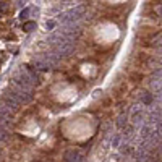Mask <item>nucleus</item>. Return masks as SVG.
Here are the masks:
<instances>
[{"mask_svg":"<svg viewBox=\"0 0 162 162\" xmlns=\"http://www.w3.org/2000/svg\"><path fill=\"white\" fill-rule=\"evenodd\" d=\"M154 15L159 16V18H162V3H159V5L154 7Z\"/></svg>","mask_w":162,"mask_h":162,"instance_id":"nucleus-4","label":"nucleus"},{"mask_svg":"<svg viewBox=\"0 0 162 162\" xmlns=\"http://www.w3.org/2000/svg\"><path fill=\"white\" fill-rule=\"evenodd\" d=\"M0 37H3V39H16L15 34L10 33V29H7V28H0Z\"/></svg>","mask_w":162,"mask_h":162,"instance_id":"nucleus-1","label":"nucleus"},{"mask_svg":"<svg viewBox=\"0 0 162 162\" xmlns=\"http://www.w3.org/2000/svg\"><path fill=\"white\" fill-rule=\"evenodd\" d=\"M160 50H162V49H160Z\"/></svg>","mask_w":162,"mask_h":162,"instance_id":"nucleus-7","label":"nucleus"},{"mask_svg":"<svg viewBox=\"0 0 162 162\" xmlns=\"http://www.w3.org/2000/svg\"><path fill=\"white\" fill-rule=\"evenodd\" d=\"M36 26V23H33V21H29V23H24V26H23V29L24 31H31V29Z\"/></svg>","mask_w":162,"mask_h":162,"instance_id":"nucleus-5","label":"nucleus"},{"mask_svg":"<svg viewBox=\"0 0 162 162\" xmlns=\"http://www.w3.org/2000/svg\"><path fill=\"white\" fill-rule=\"evenodd\" d=\"M149 3H151V5H159V3H162V0H149Z\"/></svg>","mask_w":162,"mask_h":162,"instance_id":"nucleus-6","label":"nucleus"},{"mask_svg":"<svg viewBox=\"0 0 162 162\" xmlns=\"http://www.w3.org/2000/svg\"><path fill=\"white\" fill-rule=\"evenodd\" d=\"M130 80H131V81H135V83H141V81H143V73L133 71V73L130 75Z\"/></svg>","mask_w":162,"mask_h":162,"instance_id":"nucleus-2","label":"nucleus"},{"mask_svg":"<svg viewBox=\"0 0 162 162\" xmlns=\"http://www.w3.org/2000/svg\"><path fill=\"white\" fill-rule=\"evenodd\" d=\"M148 60H149V57H148V54H144V52L138 54V57H136V63H139V65H144Z\"/></svg>","mask_w":162,"mask_h":162,"instance_id":"nucleus-3","label":"nucleus"}]
</instances>
